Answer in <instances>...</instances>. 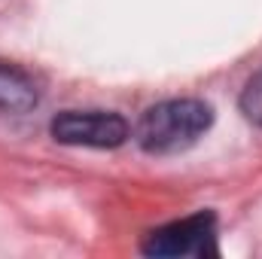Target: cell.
I'll return each instance as SVG.
<instances>
[{
	"label": "cell",
	"mask_w": 262,
	"mask_h": 259,
	"mask_svg": "<svg viewBox=\"0 0 262 259\" xmlns=\"http://www.w3.org/2000/svg\"><path fill=\"white\" fill-rule=\"evenodd\" d=\"M146 256H162V259H177V256H220L216 247V217L210 210H201L192 217L174 220L156 232H149L140 244Z\"/></svg>",
	"instance_id": "cell-2"
},
{
	"label": "cell",
	"mask_w": 262,
	"mask_h": 259,
	"mask_svg": "<svg viewBox=\"0 0 262 259\" xmlns=\"http://www.w3.org/2000/svg\"><path fill=\"white\" fill-rule=\"evenodd\" d=\"M210 125H213L210 104L198 98H174V101H162L149 107L140 116L134 137L140 149L152 156H171V153L189 149L198 137H204V131Z\"/></svg>",
	"instance_id": "cell-1"
},
{
	"label": "cell",
	"mask_w": 262,
	"mask_h": 259,
	"mask_svg": "<svg viewBox=\"0 0 262 259\" xmlns=\"http://www.w3.org/2000/svg\"><path fill=\"white\" fill-rule=\"evenodd\" d=\"M128 134V122L119 113H104V110H64L52 119V137L67 146L113 149L122 146Z\"/></svg>",
	"instance_id": "cell-3"
},
{
	"label": "cell",
	"mask_w": 262,
	"mask_h": 259,
	"mask_svg": "<svg viewBox=\"0 0 262 259\" xmlns=\"http://www.w3.org/2000/svg\"><path fill=\"white\" fill-rule=\"evenodd\" d=\"M40 104V85L34 73L0 58V113H31Z\"/></svg>",
	"instance_id": "cell-4"
},
{
	"label": "cell",
	"mask_w": 262,
	"mask_h": 259,
	"mask_svg": "<svg viewBox=\"0 0 262 259\" xmlns=\"http://www.w3.org/2000/svg\"><path fill=\"white\" fill-rule=\"evenodd\" d=\"M241 113H244L247 122L262 128V70L250 76V82L241 92Z\"/></svg>",
	"instance_id": "cell-5"
}]
</instances>
